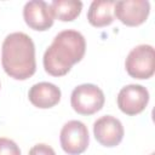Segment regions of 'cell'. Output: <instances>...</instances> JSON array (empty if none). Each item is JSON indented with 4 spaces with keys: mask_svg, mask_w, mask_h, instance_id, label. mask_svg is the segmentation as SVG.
<instances>
[{
    "mask_svg": "<svg viewBox=\"0 0 155 155\" xmlns=\"http://www.w3.org/2000/svg\"><path fill=\"white\" fill-rule=\"evenodd\" d=\"M86 51V41L81 33L67 29L58 33L44 53V68L52 76L68 74L71 67L80 62Z\"/></svg>",
    "mask_w": 155,
    "mask_h": 155,
    "instance_id": "6da1fadb",
    "label": "cell"
},
{
    "mask_svg": "<svg viewBox=\"0 0 155 155\" xmlns=\"http://www.w3.org/2000/svg\"><path fill=\"white\" fill-rule=\"evenodd\" d=\"M1 64L5 73L16 80H27L33 76L36 62L31 38L21 31L8 34L1 46Z\"/></svg>",
    "mask_w": 155,
    "mask_h": 155,
    "instance_id": "7a4b0ae2",
    "label": "cell"
},
{
    "mask_svg": "<svg viewBox=\"0 0 155 155\" xmlns=\"http://www.w3.org/2000/svg\"><path fill=\"white\" fill-rule=\"evenodd\" d=\"M105 102L103 91L93 84H82L76 86L70 96L73 109L80 115H92L99 111Z\"/></svg>",
    "mask_w": 155,
    "mask_h": 155,
    "instance_id": "3957f363",
    "label": "cell"
},
{
    "mask_svg": "<svg viewBox=\"0 0 155 155\" xmlns=\"http://www.w3.org/2000/svg\"><path fill=\"white\" fill-rule=\"evenodd\" d=\"M127 74L134 79H149L155 71V53L151 45H138L130 51L125 61Z\"/></svg>",
    "mask_w": 155,
    "mask_h": 155,
    "instance_id": "277c9868",
    "label": "cell"
},
{
    "mask_svg": "<svg viewBox=\"0 0 155 155\" xmlns=\"http://www.w3.org/2000/svg\"><path fill=\"white\" fill-rule=\"evenodd\" d=\"M59 140L62 149L68 155L82 154L88 147V130L84 122L79 120H70L62 127Z\"/></svg>",
    "mask_w": 155,
    "mask_h": 155,
    "instance_id": "5b68a950",
    "label": "cell"
},
{
    "mask_svg": "<svg viewBox=\"0 0 155 155\" xmlns=\"http://www.w3.org/2000/svg\"><path fill=\"white\" fill-rule=\"evenodd\" d=\"M150 12V4L147 0H121L114 4V17L128 27H137L144 23Z\"/></svg>",
    "mask_w": 155,
    "mask_h": 155,
    "instance_id": "8992f818",
    "label": "cell"
},
{
    "mask_svg": "<svg viewBox=\"0 0 155 155\" xmlns=\"http://www.w3.org/2000/svg\"><path fill=\"white\" fill-rule=\"evenodd\" d=\"M149 102V92L142 85L131 84L122 87L117 94V107L126 115L142 113Z\"/></svg>",
    "mask_w": 155,
    "mask_h": 155,
    "instance_id": "52a82bcc",
    "label": "cell"
},
{
    "mask_svg": "<svg viewBox=\"0 0 155 155\" xmlns=\"http://www.w3.org/2000/svg\"><path fill=\"white\" fill-rule=\"evenodd\" d=\"M93 134L99 144L108 148L116 147L124 138V126L119 119L104 115L94 121Z\"/></svg>",
    "mask_w": 155,
    "mask_h": 155,
    "instance_id": "ba28073f",
    "label": "cell"
},
{
    "mask_svg": "<svg viewBox=\"0 0 155 155\" xmlns=\"http://www.w3.org/2000/svg\"><path fill=\"white\" fill-rule=\"evenodd\" d=\"M23 18L29 28L39 31L50 29L54 21L50 5L42 0L28 1L23 8Z\"/></svg>",
    "mask_w": 155,
    "mask_h": 155,
    "instance_id": "9c48e42d",
    "label": "cell"
},
{
    "mask_svg": "<svg viewBox=\"0 0 155 155\" xmlns=\"http://www.w3.org/2000/svg\"><path fill=\"white\" fill-rule=\"evenodd\" d=\"M61 90L54 84L51 82H39L30 87L28 92V98L30 103L40 109H48L54 107L61 101Z\"/></svg>",
    "mask_w": 155,
    "mask_h": 155,
    "instance_id": "30bf717a",
    "label": "cell"
},
{
    "mask_svg": "<svg viewBox=\"0 0 155 155\" xmlns=\"http://www.w3.org/2000/svg\"><path fill=\"white\" fill-rule=\"evenodd\" d=\"M114 0H94L91 2L87 19L93 27L102 28L113 23L114 21Z\"/></svg>",
    "mask_w": 155,
    "mask_h": 155,
    "instance_id": "8fae6325",
    "label": "cell"
},
{
    "mask_svg": "<svg viewBox=\"0 0 155 155\" xmlns=\"http://www.w3.org/2000/svg\"><path fill=\"white\" fill-rule=\"evenodd\" d=\"M53 18L62 22H70L79 17L82 10V2L79 0H53L50 4Z\"/></svg>",
    "mask_w": 155,
    "mask_h": 155,
    "instance_id": "7c38bea8",
    "label": "cell"
},
{
    "mask_svg": "<svg viewBox=\"0 0 155 155\" xmlns=\"http://www.w3.org/2000/svg\"><path fill=\"white\" fill-rule=\"evenodd\" d=\"M0 155H21V150L12 139L0 137Z\"/></svg>",
    "mask_w": 155,
    "mask_h": 155,
    "instance_id": "4fadbf2b",
    "label": "cell"
},
{
    "mask_svg": "<svg viewBox=\"0 0 155 155\" xmlns=\"http://www.w3.org/2000/svg\"><path fill=\"white\" fill-rule=\"evenodd\" d=\"M28 155H56V153L47 144H36L29 150Z\"/></svg>",
    "mask_w": 155,
    "mask_h": 155,
    "instance_id": "5bb4252c",
    "label": "cell"
},
{
    "mask_svg": "<svg viewBox=\"0 0 155 155\" xmlns=\"http://www.w3.org/2000/svg\"><path fill=\"white\" fill-rule=\"evenodd\" d=\"M150 155H154V154H150Z\"/></svg>",
    "mask_w": 155,
    "mask_h": 155,
    "instance_id": "9a60e30c",
    "label": "cell"
}]
</instances>
